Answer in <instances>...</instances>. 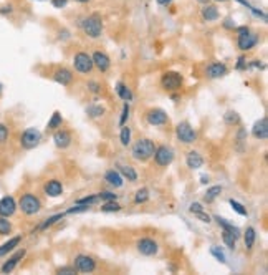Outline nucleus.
Listing matches in <instances>:
<instances>
[{"mask_svg":"<svg viewBox=\"0 0 268 275\" xmlns=\"http://www.w3.org/2000/svg\"><path fill=\"white\" fill-rule=\"evenodd\" d=\"M154 151H156V144H154V141L148 139V138H142V139H137L136 143L133 144L131 154L136 161L146 162L153 157Z\"/></svg>","mask_w":268,"mask_h":275,"instance_id":"f257e3e1","label":"nucleus"},{"mask_svg":"<svg viewBox=\"0 0 268 275\" xmlns=\"http://www.w3.org/2000/svg\"><path fill=\"white\" fill-rule=\"evenodd\" d=\"M17 207L25 216H35L41 211V201L33 193H23L17 202Z\"/></svg>","mask_w":268,"mask_h":275,"instance_id":"f03ea898","label":"nucleus"},{"mask_svg":"<svg viewBox=\"0 0 268 275\" xmlns=\"http://www.w3.org/2000/svg\"><path fill=\"white\" fill-rule=\"evenodd\" d=\"M81 28L83 32L86 33L90 39H99L103 33V20L98 14H93L86 19H83L81 22Z\"/></svg>","mask_w":268,"mask_h":275,"instance_id":"7ed1b4c3","label":"nucleus"},{"mask_svg":"<svg viewBox=\"0 0 268 275\" xmlns=\"http://www.w3.org/2000/svg\"><path fill=\"white\" fill-rule=\"evenodd\" d=\"M40 141H41V133L37 128H27L20 135V146H22V149H27V151L35 149L40 144Z\"/></svg>","mask_w":268,"mask_h":275,"instance_id":"20e7f679","label":"nucleus"},{"mask_svg":"<svg viewBox=\"0 0 268 275\" xmlns=\"http://www.w3.org/2000/svg\"><path fill=\"white\" fill-rule=\"evenodd\" d=\"M175 136H177V139L181 141V143L192 144V143H195V139H197V131L192 128L191 123L182 121L175 126Z\"/></svg>","mask_w":268,"mask_h":275,"instance_id":"39448f33","label":"nucleus"},{"mask_svg":"<svg viewBox=\"0 0 268 275\" xmlns=\"http://www.w3.org/2000/svg\"><path fill=\"white\" fill-rule=\"evenodd\" d=\"M153 157H154V161H156L157 166H161V168H167V166L174 161V149L169 148V146H166V144L156 146V151H154Z\"/></svg>","mask_w":268,"mask_h":275,"instance_id":"423d86ee","label":"nucleus"},{"mask_svg":"<svg viewBox=\"0 0 268 275\" xmlns=\"http://www.w3.org/2000/svg\"><path fill=\"white\" fill-rule=\"evenodd\" d=\"M136 249L141 255L154 257V255H157V252H159V244L154 239H151V237H141L136 242Z\"/></svg>","mask_w":268,"mask_h":275,"instance_id":"0eeeda50","label":"nucleus"},{"mask_svg":"<svg viewBox=\"0 0 268 275\" xmlns=\"http://www.w3.org/2000/svg\"><path fill=\"white\" fill-rule=\"evenodd\" d=\"M73 66L78 73H90L91 70L95 68L93 60H91V55H88L86 52H78L77 55L73 57Z\"/></svg>","mask_w":268,"mask_h":275,"instance_id":"6e6552de","label":"nucleus"},{"mask_svg":"<svg viewBox=\"0 0 268 275\" xmlns=\"http://www.w3.org/2000/svg\"><path fill=\"white\" fill-rule=\"evenodd\" d=\"M182 75L177 73V72H166L164 75L161 77V85L162 88L167 90V91H175L179 90L182 86Z\"/></svg>","mask_w":268,"mask_h":275,"instance_id":"1a4fd4ad","label":"nucleus"},{"mask_svg":"<svg viewBox=\"0 0 268 275\" xmlns=\"http://www.w3.org/2000/svg\"><path fill=\"white\" fill-rule=\"evenodd\" d=\"M237 47L242 50V52H249V50H252L255 45L258 43V35L257 33H253V32H250V28L249 30H245V32H242V33H237Z\"/></svg>","mask_w":268,"mask_h":275,"instance_id":"9d476101","label":"nucleus"},{"mask_svg":"<svg viewBox=\"0 0 268 275\" xmlns=\"http://www.w3.org/2000/svg\"><path fill=\"white\" fill-rule=\"evenodd\" d=\"M73 265H75V269H77V272H81V274H91V272H95V269H96L95 259L86 255V254H79V255L75 257Z\"/></svg>","mask_w":268,"mask_h":275,"instance_id":"9b49d317","label":"nucleus"},{"mask_svg":"<svg viewBox=\"0 0 268 275\" xmlns=\"http://www.w3.org/2000/svg\"><path fill=\"white\" fill-rule=\"evenodd\" d=\"M25 255H27V251H25V249H17V251L12 254V255L8 257V259L2 264V267H0V272H2V274L14 272V270L17 269V265L20 264V260L25 259Z\"/></svg>","mask_w":268,"mask_h":275,"instance_id":"f8f14e48","label":"nucleus"},{"mask_svg":"<svg viewBox=\"0 0 268 275\" xmlns=\"http://www.w3.org/2000/svg\"><path fill=\"white\" fill-rule=\"evenodd\" d=\"M146 121H148L151 126H164V124L169 123V116L164 110L161 108H153L146 113Z\"/></svg>","mask_w":268,"mask_h":275,"instance_id":"ddd939ff","label":"nucleus"},{"mask_svg":"<svg viewBox=\"0 0 268 275\" xmlns=\"http://www.w3.org/2000/svg\"><path fill=\"white\" fill-rule=\"evenodd\" d=\"M17 201L14 196H3L0 199V216L2 217H12V216L17 212Z\"/></svg>","mask_w":268,"mask_h":275,"instance_id":"4468645a","label":"nucleus"},{"mask_svg":"<svg viewBox=\"0 0 268 275\" xmlns=\"http://www.w3.org/2000/svg\"><path fill=\"white\" fill-rule=\"evenodd\" d=\"M71 141H73V138H71V133L68 130L58 128V130H55V133H53V143H55L57 148L66 149L71 144Z\"/></svg>","mask_w":268,"mask_h":275,"instance_id":"2eb2a0df","label":"nucleus"},{"mask_svg":"<svg viewBox=\"0 0 268 275\" xmlns=\"http://www.w3.org/2000/svg\"><path fill=\"white\" fill-rule=\"evenodd\" d=\"M43 193L48 196V197H60L63 194V184L58 179H50L43 184Z\"/></svg>","mask_w":268,"mask_h":275,"instance_id":"dca6fc26","label":"nucleus"},{"mask_svg":"<svg viewBox=\"0 0 268 275\" xmlns=\"http://www.w3.org/2000/svg\"><path fill=\"white\" fill-rule=\"evenodd\" d=\"M73 72L68 68H65V66H61V68H57L55 73H53V80H55L58 85L61 86H70L71 83H73Z\"/></svg>","mask_w":268,"mask_h":275,"instance_id":"f3484780","label":"nucleus"},{"mask_svg":"<svg viewBox=\"0 0 268 275\" xmlns=\"http://www.w3.org/2000/svg\"><path fill=\"white\" fill-rule=\"evenodd\" d=\"M91 60H93V65L96 68L99 70V72H108L111 66V58L106 55L104 52H95L93 55H91Z\"/></svg>","mask_w":268,"mask_h":275,"instance_id":"a211bd4d","label":"nucleus"},{"mask_svg":"<svg viewBox=\"0 0 268 275\" xmlns=\"http://www.w3.org/2000/svg\"><path fill=\"white\" fill-rule=\"evenodd\" d=\"M229 72L227 65L225 63H220V61H215V63H211L207 66V70H205V73H207L209 78H212V80H217V78H222L225 77Z\"/></svg>","mask_w":268,"mask_h":275,"instance_id":"6ab92c4d","label":"nucleus"},{"mask_svg":"<svg viewBox=\"0 0 268 275\" xmlns=\"http://www.w3.org/2000/svg\"><path fill=\"white\" fill-rule=\"evenodd\" d=\"M252 135H253V138H257V139H260V141L267 139L268 138V119H267V116H263L262 119H258V121L253 124Z\"/></svg>","mask_w":268,"mask_h":275,"instance_id":"aec40b11","label":"nucleus"},{"mask_svg":"<svg viewBox=\"0 0 268 275\" xmlns=\"http://www.w3.org/2000/svg\"><path fill=\"white\" fill-rule=\"evenodd\" d=\"M22 242V236H15V237H10V239L7 240V242H3L0 245V259L2 257H7L10 252H14L17 247Z\"/></svg>","mask_w":268,"mask_h":275,"instance_id":"412c9836","label":"nucleus"},{"mask_svg":"<svg viewBox=\"0 0 268 275\" xmlns=\"http://www.w3.org/2000/svg\"><path fill=\"white\" fill-rule=\"evenodd\" d=\"M213 220H215L217 224L222 227V231H225V232H230L233 237H240V229H238L237 226H233L232 222H229L227 219H224V217H220V216H213Z\"/></svg>","mask_w":268,"mask_h":275,"instance_id":"4be33fe9","label":"nucleus"},{"mask_svg":"<svg viewBox=\"0 0 268 275\" xmlns=\"http://www.w3.org/2000/svg\"><path fill=\"white\" fill-rule=\"evenodd\" d=\"M104 181H106L108 184L113 186V187H121L124 184V177L121 176V173H119V171H116V169L106 171V174H104Z\"/></svg>","mask_w":268,"mask_h":275,"instance_id":"5701e85b","label":"nucleus"},{"mask_svg":"<svg viewBox=\"0 0 268 275\" xmlns=\"http://www.w3.org/2000/svg\"><path fill=\"white\" fill-rule=\"evenodd\" d=\"M186 164L189 169H199L204 166V157L197 151H189L186 156Z\"/></svg>","mask_w":268,"mask_h":275,"instance_id":"b1692460","label":"nucleus"},{"mask_svg":"<svg viewBox=\"0 0 268 275\" xmlns=\"http://www.w3.org/2000/svg\"><path fill=\"white\" fill-rule=\"evenodd\" d=\"M200 14H202V19L205 22H215V20H219V10H217L215 5H209V3H205L202 7V10H200Z\"/></svg>","mask_w":268,"mask_h":275,"instance_id":"393cba45","label":"nucleus"},{"mask_svg":"<svg viewBox=\"0 0 268 275\" xmlns=\"http://www.w3.org/2000/svg\"><path fill=\"white\" fill-rule=\"evenodd\" d=\"M116 93H118V97L123 99V101H133V98H134V95H133V91L131 88H128V85H124V83H118L116 85Z\"/></svg>","mask_w":268,"mask_h":275,"instance_id":"a878e982","label":"nucleus"},{"mask_svg":"<svg viewBox=\"0 0 268 275\" xmlns=\"http://www.w3.org/2000/svg\"><path fill=\"white\" fill-rule=\"evenodd\" d=\"M118 171L121 173V176H123L124 179H128L129 182H136L137 181V173H136V169H134L133 166L121 164Z\"/></svg>","mask_w":268,"mask_h":275,"instance_id":"bb28decb","label":"nucleus"},{"mask_svg":"<svg viewBox=\"0 0 268 275\" xmlns=\"http://www.w3.org/2000/svg\"><path fill=\"white\" fill-rule=\"evenodd\" d=\"M255 240H257V231H255L253 227H247L245 234H244V242H245L247 251H252L253 245H255Z\"/></svg>","mask_w":268,"mask_h":275,"instance_id":"cd10ccee","label":"nucleus"},{"mask_svg":"<svg viewBox=\"0 0 268 275\" xmlns=\"http://www.w3.org/2000/svg\"><path fill=\"white\" fill-rule=\"evenodd\" d=\"M222 191H224V189H222V186H212V187H209L207 193L204 194V202H207V204L213 202L222 194Z\"/></svg>","mask_w":268,"mask_h":275,"instance_id":"c85d7f7f","label":"nucleus"},{"mask_svg":"<svg viewBox=\"0 0 268 275\" xmlns=\"http://www.w3.org/2000/svg\"><path fill=\"white\" fill-rule=\"evenodd\" d=\"M65 216H66L65 212H61V214H55V216H50V217H48V219H45L43 222H41L40 226L37 227V229H38V231H47L48 227L55 226V224L58 222V220H61V219L65 217Z\"/></svg>","mask_w":268,"mask_h":275,"instance_id":"c756f323","label":"nucleus"},{"mask_svg":"<svg viewBox=\"0 0 268 275\" xmlns=\"http://www.w3.org/2000/svg\"><path fill=\"white\" fill-rule=\"evenodd\" d=\"M61 124H63V116H61L60 111H55V113L52 115V118L48 119L47 128L50 131H55L58 128H61Z\"/></svg>","mask_w":268,"mask_h":275,"instance_id":"7c9ffc66","label":"nucleus"},{"mask_svg":"<svg viewBox=\"0 0 268 275\" xmlns=\"http://www.w3.org/2000/svg\"><path fill=\"white\" fill-rule=\"evenodd\" d=\"M224 121L225 124H229V126H238V124H240V115L233 110H229L227 113L224 115Z\"/></svg>","mask_w":268,"mask_h":275,"instance_id":"2f4dec72","label":"nucleus"},{"mask_svg":"<svg viewBox=\"0 0 268 275\" xmlns=\"http://www.w3.org/2000/svg\"><path fill=\"white\" fill-rule=\"evenodd\" d=\"M149 201V189L148 187H141V189L136 191V196H134V204H144Z\"/></svg>","mask_w":268,"mask_h":275,"instance_id":"473e14b6","label":"nucleus"},{"mask_svg":"<svg viewBox=\"0 0 268 275\" xmlns=\"http://www.w3.org/2000/svg\"><path fill=\"white\" fill-rule=\"evenodd\" d=\"M104 108L101 105H90L86 108V115L90 116V118H101L104 115Z\"/></svg>","mask_w":268,"mask_h":275,"instance_id":"72a5a7b5","label":"nucleus"},{"mask_svg":"<svg viewBox=\"0 0 268 275\" xmlns=\"http://www.w3.org/2000/svg\"><path fill=\"white\" fill-rule=\"evenodd\" d=\"M119 141L123 146H129L131 144V128L123 124L121 126V133H119Z\"/></svg>","mask_w":268,"mask_h":275,"instance_id":"f704fd0d","label":"nucleus"},{"mask_svg":"<svg viewBox=\"0 0 268 275\" xmlns=\"http://www.w3.org/2000/svg\"><path fill=\"white\" fill-rule=\"evenodd\" d=\"M12 231H14V226H12L8 217H2L0 216V236H10Z\"/></svg>","mask_w":268,"mask_h":275,"instance_id":"c9c22d12","label":"nucleus"},{"mask_svg":"<svg viewBox=\"0 0 268 275\" xmlns=\"http://www.w3.org/2000/svg\"><path fill=\"white\" fill-rule=\"evenodd\" d=\"M222 240H224V244L227 245V247L230 249V251H235L237 247V237H233L230 232H222Z\"/></svg>","mask_w":268,"mask_h":275,"instance_id":"e433bc0d","label":"nucleus"},{"mask_svg":"<svg viewBox=\"0 0 268 275\" xmlns=\"http://www.w3.org/2000/svg\"><path fill=\"white\" fill-rule=\"evenodd\" d=\"M229 204H230V207H232V209L237 212V214L249 216V212H247V207L244 206V204H240L238 201H235V199H229Z\"/></svg>","mask_w":268,"mask_h":275,"instance_id":"4c0bfd02","label":"nucleus"},{"mask_svg":"<svg viewBox=\"0 0 268 275\" xmlns=\"http://www.w3.org/2000/svg\"><path fill=\"white\" fill-rule=\"evenodd\" d=\"M121 211V204L116 201H106L101 206V212H119Z\"/></svg>","mask_w":268,"mask_h":275,"instance_id":"58836bf2","label":"nucleus"},{"mask_svg":"<svg viewBox=\"0 0 268 275\" xmlns=\"http://www.w3.org/2000/svg\"><path fill=\"white\" fill-rule=\"evenodd\" d=\"M90 209H91V206H88V204H77L75 202V206L70 207L65 214H79V212H88Z\"/></svg>","mask_w":268,"mask_h":275,"instance_id":"ea45409f","label":"nucleus"},{"mask_svg":"<svg viewBox=\"0 0 268 275\" xmlns=\"http://www.w3.org/2000/svg\"><path fill=\"white\" fill-rule=\"evenodd\" d=\"M10 138V130L5 123H0V144H5Z\"/></svg>","mask_w":268,"mask_h":275,"instance_id":"a19ab883","label":"nucleus"},{"mask_svg":"<svg viewBox=\"0 0 268 275\" xmlns=\"http://www.w3.org/2000/svg\"><path fill=\"white\" fill-rule=\"evenodd\" d=\"M211 254H212L213 257H215L217 260L220 262V264H227V259H225V254L222 252L220 249L217 247V245H212V247H211Z\"/></svg>","mask_w":268,"mask_h":275,"instance_id":"79ce46f5","label":"nucleus"},{"mask_svg":"<svg viewBox=\"0 0 268 275\" xmlns=\"http://www.w3.org/2000/svg\"><path fill=\"white\" fill-rule=\"evenodd\" d=\"M96 202H99L98 194L86 196V197H81V199H78V201H77V204H88V206H95Z\"/></svg>","mask_w":268,"mask_h":275,"instance_id":"37998d69","label":"nucleus"},{"mask_svg":"<svg viewBox=\"0 0 268 275\" xmlns=\"http://www.w3.org/2000/svg\"><path fill=\"white\" fill-rule=\"evenodd\" d=\"M98 199L103 202L116 201V199H118V194H113V193H110V191H103V193H98Z\"/></svg>","mask_w":268,"mask_h":275,"instance_id":"c03bdc74","label":"nucleus"},{"mask_svg":"<svg viewBox=\"0 0 268 275\" xmlns=\"http://www.w3.org/2000/svg\"><path fill=\"white\" fill-rule=\"evenodd\" d=\"M129 111H131V108H129V103L126 101L123 106V113H121V118H119V126H123V124H126L128 118H129Z\"/></svg>","mask_w":268,"mask_h":275,"instance_id":"a18cd8bd","label":"nucleus"},{"mask_svg":"<svg viewBox=\"0 0 268 275\" xmlns=\"http://www.w3.org/2000/svg\"><path fill=\"white\" fill-rule=\"evenodd\" d=\"M57 274H60V275H75V274H77V269H75V265H63V267L57 269Z\"/></svg>","mask_w":268,"mask_h":275,"instance_id":"49530a36","label":"nucleus"},{"mask_svg":"<svg viewBox=\"0 0 268 275\" xmlns=\"http://www.w3.org/2000/svg\"><path fill=\"white\" fill-rule=\"evenodd\" d=\"M86 88L90 90L91 93H95V95L101 93V85H99L98 81H88L86 83Z\"/></svg>","mask_w":268,"mask_h":275,"instance_id":"de8ad7c7","label":"nucleus"},{"mask_svg":"<svg viewBox=\"0 0 268 275\" xmlns=\"http://www.w3.org/2000/svg\"><path fill=\"white\" fill-rule=\"evenodd\" d=\"M235 139H237L238 144H244L245 143V141H247V130H245V128H240V130L237 131V138H235Z\"/></svg>","mask_w":268,"mask_h":275,"instance_id":"09e8293b","label":"nucleus"},{"mask_svg":"<svg viewBox=\"0 0 268 275\" xmlns=\"http://www.w3.org/2000/svg\"><path fill=\"white\" fill-rule=\"evenodd\" d=\"M14 12V5L12 3H5V5H0V15H10Z\"/></svg>","mask_w":268,"mask_h":275,"instance_id":"8fccbe9b","label":"nucleus"},{"mask_svg":"<svg viewBox=\"0 0 268 275\" xmlns=\"http://www.w3.org/2000/svg\"><path fill=\"white\" fill-rule=\"evenodd\" d=\"M194 216H195V217H197L199 220H202V222H207V224L211 222V219H212L211 216H209V214H205L204 211H200V212H195Z\"/></svg>","mask_w":268,"mask_h":275,"instance_id":"3c124183","label":"nucleus"},{"mask_svg":"<svg viewBox=\"0 0 268 275\" xmlns=\"http://www.w3.org/2000/svg\"><path fill=\"white\" fill-rule=\"evenodd\" d=\"M189 211L192 212V214H195V212L204 211V207H202V204H200V202H192L189 206Z\"/></svg>","mask_w":268,"mask_h":275,"instance_id":"603ef678","label":"nucleus"},{"mask_svg":"<svg viewBox=\"0 0 268 275\" xmlns=\"http://www.w3.org/2000/svg\"><path fill=\"white\" fill-rule=\"evenodd\" d=\"M224 27L227 28V30H233V28L237 27V25H235V20H232V19H230V17H229V19H225Z\"/></svg>","mask_w":268,"mask_h":275,"instance_id":"864d4df0","label":"nucleus"},{"mask_svg":"<svg viewBox=\"0 0 268 275\" xmlns=\"http://www.w3.org/2000/svg\"><path fill=\"white\" fill-rule=\"evenodd\" d=\"M66 3H68V0H52V5L55 8H63L66 7Z\"/></svg>","mask_w":268,"mask_h":275,"instance_id":"5fc2aeb1","label":"nucleus"},{"mask_svg":"<svg viewBox=\"0 0 268 275\" xmlns=\"http://www.w3.org/2000/svg\"><path fill=\"white\" fill-rule=\"evenodd\" d=\"M235 68H237V70H245V68H247V60H245V57H240V58H238Z\"/></svg>","mask_w":268,"mask_h":275,"instance_id":"6e6d98bb","label":"nucleus"},{"mask_svg":"<svg viewBox=\"0 0 268 275\" xmlns=\"http://www.w3.org/2000/svg\"><path fill=\"white\" fill-rule=\"evenodd\" d=\"M250 66H252V68H260V70L265 68V65H263L260 60H253L252 63H250Z\"/></svg>","mask_w":268,"mask_h":275,"instance_id":"4d7b16f0","label":"nucleus"},{"mask_svg":"<svg viewBox=\"0 0 268 275\" xmlns=\"http://www.w3.org/2000/svg\"><path fill=\"white\" fill-rule=\"evenodd\" d=\"M237 2H238V3H242V5H245L247 8H249V10H250V8H252V7H253L252 3L249 2V0H237Z\"/></svg>","mask_w":268,"mask_h":275,"instance_id":"13d9d810","label":"nucleus"},{"mask_svg":"<svg viewBox=\"0 0 268 275\" xmlns=\"http://www.w3.org/2000/svg\"><path fill=\"white\" fill-rule=\"evenodd\" d=\"M156 2L159 3V5H162V7H167V5H169L171 2H172V0H156Z\"/></svg>","mask_w":268,"mask_h":275,"instance_id":"bf43d9fd","label":"nucleus"},{"mask_svg":"<svg viewBox=\"0 0 268 275\" xmlns=\"http://www.w3.org/2000/svg\"><path fill=\"white\" fill-rule=\"evenodd\" d=\"M200 182H202V184H209V176H202V177H200Z\"/></svg>","mask_w":268,"mask_h":275,"instance_id":"052dcab7","label":"nucleus"},{"mask_svg":"<svg viewBox=\"0 0 268 275\" xmlns=\"http://www.w3.org/2000/svg\"><path fill=\"white\" fill-rule=\"evenodd\" d=\"M197 2H199V3H202V5H205V3H207L209 0H197Z\"/></svg>","mask_w":268,"mask_h":275,"instance_id":"680f3d73","label":"nucleus"},{"mask_svg":"<svg viewBox=\"0 0 268 275\" xmlns=\"http://www.w3.org/2000/svg\"><path fill=\"white\" fill-rule=\"evenodd\" d=\"M77 2H79V3H86V2H90V0H77Z\"/></svg>","mask_w":268,"mask_h":275,"instance_id":"e2e57ef3","label":"nucleus"},{"mask_svg":"<svg viewBox=\"0 0 268 275\" xmlns=\"http://www.w3.org/2000/svg\"><path fill=\"white\" fill-rule=\"evenodd\" d=\"M2 90H3V85H2V83H0V93H2Z\"/></svg>","mask_w":268,"mask_h":275,"instance_id":"0e129e2a","label":"nucleus"},{"mask_svg":"<svg viewBox=\"0 0 268 275\" xmlns=\"http://www.w3.org/2000/svg\"><path fill=\"white\" fill-rule=\"evenodd\" d=\"M217 2H227V0H217Z\"/></svg>","mask_w":268,"mask_h":275,"instance_id":"69168bd1","label":"nucleus"}]
</instances>
